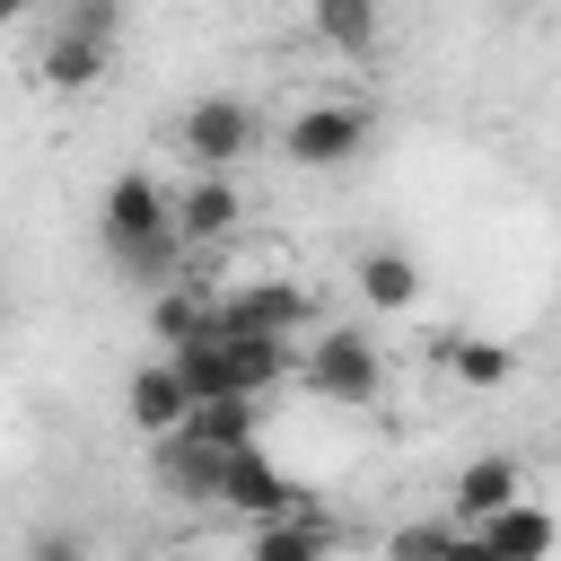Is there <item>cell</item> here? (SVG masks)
I'll use <instances>...</instances> for the list:
<instances>
[{"label":"cell","instance_id":"1","mask_svg":"<svg viewBox=\"0 0 561 561\" xmlns=\"http://www.w3.org/2000/svg\"><path fill=\"white\" fill-rule=\"evenodd\" d=\"M96 237H105V254L140 280V289H158V280H175V228H167V184L149 175V167H123L114 184H105V202H96Z\"/></svg>","mask_w":561,"mask_h":561},{"label":"cell","instance_id":"2","mask_svg":"<svg viewBox=\"0 0 561 561\" xmlns=\"http://www.w3.org/2000/svg\"><path fill=\"white\" fill-rule=\"evenodd\" d=\"M368 105H342V96H324V105H298L289 123H280V158L289 167H307V175H324V167H351L359 149H368Z\"/></svg>","mask_w":561,"mask_h":561},{"label":"cell","instance_id":"3","mask_svg":"<svg viewBox=\"0 0 561 561\" xmlns=\"http://www.w3.org/2000/svg\"><path fill=\"white\" fill-rule=\"evenodd\" d=\"M298 377H307L324 403H377V394H386V351L342 324V333H316V342L298 351Z\"/></svg>","mask_w":561,"mask_h":561},{"label":"cell","instance_id":"4","mask_svg":"<svg viewBox=\"0 0 561 561\" xmlns=\"http://www.w3.org/2000/svg\"><path fill=\"white\" fill-rule=\"evenodd\" d=\"M254 140H263V123H254V105H245V96H193V105H184V123H175V149H184L193 167H210V175H228Z\"/></svg>","mask_w":561,"mask_h":561},{"label":"cell","instance_id":"5","mask_svg":"<svg viewBox=\"0 0 561 561\" xmlns=\"http://www.w3.org/2000/svg\"><path fill=\"white\" fill-rule=\"evenodd\" d=\"M237 219H245L237 175L193 167V184H175V193H167V228H175V245H184V254H210L219 237H237Z\"/></svg>","mask_w":561,"mask_h":561},{"label":"cell","instance_id":"6","mask_svg":"<svg viewBox=\"0 0 561 561\" xmlns=\"http://www.w3.org/2000/svg\"><path fill=\"white\" fill-rule=\"evenodd\" d=\"M210 500H219V508H245V517H289V508H307V491H298L254 438L210 465Z\"/></svg>","mask_w":561,"mask_h":561},{"label":"cell","instance_id":"7","mask_svg":"<svg viewBox=\"0 0 561 561\" xmlns=\"http://www.w3.org/2000/svg\"><path fill=\"white\" fill-rule=\"evenodd\" d=\"M473 543H482L491 561H552V508H535V500L517 491V500H500V508L473 526Z\"/></svg>","mask_w":561,"mask_h":561},{"label":"cell","instance_id":"8","mask_svg":"<svg viewBox=\"0 0 561 561\" xmlns=\"http://www.w3.org/2000/svg\"><path fill=\"white\" fill-rule=\"evenodd\" d=\"M351 289H359V307H377V316H412V307H421V263H412L403 245H368V254L351 263Z\"/></svg>","mask_w":561,"mask_h":561},{"label":"cell","instance_id":"9","mask_svg":"<svg viewBox=\"0 0 561 561\" xmlns=\"http://www.w3.org/2000/svg\"><path fill=\"white\" fill-rule=\"evenodd\" d=\"M184 403H193V394H184V377L167 368V351H158V359H140V368H131V386H123V412H131V430H140V438H175Z\"/></svg>","mask_w":561,"mask_h":561},{"label":"cell","instance_id":"10","mask_svg":"<svg viewBox=\"0 0 561 561\" xmlns=\"http://www.w3.org/2000/svg\"><path fill=\"white\" fill-rule=\"evenodd\" d=\"M298 316H307V298L289 289V280H254V289H237V298H219V333H298Z\"/></svg>","mask_w":561,"mask_h":561},{"label":"cell","instance_id":"11","mask_svg":"<svg viewBox=\"0 0 561 561\" xmlns=\"http://www.w3.org/2000/svg\"><path fill=\"white\" fill-rule=\"evenodd\" d=\"M245 561H333V526L316 508H289V517H254V543Z\"/></svg>","mask_w":561,"mask_h":561},{"label":"cell","instance_id":"12","mask_svg":"<svg viewBox=\"0 0 561 561\" xmlns=\"http://www.w3.org/2000/svg\"><path fill=\"white\" fill-rule=\"evenodd\" d=\"M210 316H219L210 280H158V298H149V333H158V351H175V342L210 333Z\"/></svg>","mask_w":561,"mask_h":561},{"label":"cell","instance_id":"13","mask_svg":"<svg viewBox=\"0 0 561 561\" xmlns=\"http://www.w3.org/2000/svg\"><path fill=\"white\" fill-rule=\"evenodd\" d=\"M175 438H193V447H210V456L245 447V438H254V394H202V403H184Z\"/></svg>","mask_w":561,"mask_h":561},{"label":"cell","instance_id":"14","mask_svg":"<svg viewBox=\"0 0 561 561\" xmlns=\"http://www.w3.org/2000/svg\"><path fill=\"white\" fill-rule=\"evenodd\" d=\"M526 491V473H517V456H473L465 473H456V491H447V508H456V526H482L500 500H517Z\"/></svg>","mask_w":561,"mask_h":561},{"label":"cell","instance_id":"15","mask_svg":"<svg viewBox=\"0 0 561 561\" xmlns=\"http://www.w3.org/2000/svg\"><path fill=\"white\" fill-rule=\"evenodd\" d=\"M105 53H114V44H88V35H61V26H53V44L35 53V79L61 88V96H88V88L105 79Z\"/></svg>","mask_w":561,"mask_h":561},{"label":"cell","instance_id":"16","mask_svg":"<svg viewBox=\"0 0 561 561\" xmlns=\"http://www.w3.org/2000/svg\"><path fill=\"white\" fill-rule=\"evenodd\" d=\"M316 35L342 61H368L377 53V0H316Z\"/></svg>","mask_w":561,"mask_h":561},{"label":"cell","instance_id":"17","mask_svg":"<svg viewBox=\"0 0 561 561\" xmlns=\"http://www.w3.org/2000/svg\"><path fill=\"white\" fill-rule=\"evenodd\" d=\"M438 359H447L465 386H508V377H517V351H508V342H482V333H447Z\"/></svg>","mask_w":561,"mask_h":561},{"label":"cell","instance_id":"18","mask_svg":"<svg viewBox=\"0 0 561 561\" xmlns=\"http://www.w3.org/2000/svg\"><path fill=\"white\" fill-rule=\"evenodd\" d=\"M53 26H61V35H88V44H114V35H123V0H61Z\"/></svg>","mask_w":561,"mask_h":561},{"label":"cell","instance_id":"19","mask_svg":"<svg viewBox=\"0 0 561 561\" xmlns=\"http://www.w3.org/2000/svg\"><path fill=\"white\" fill-rule=\"evenodd\" d=\"M26 561H88V535L79 526H35L26 535Z\"/></svg>","mask_w":561,"mask_h":561},{"label":"cell","instance_id":"20","mask_svg":"<svg viewBox=\"0 0 561 561\" xmlns=\"http://www.w3.org/2000/svg\"><path fill=\"white\" fill-rule=\"evenodd\" d=\"M438 543H447V526H403L386 552H394V561H438Z\"/></svg>","mask_w":561,"mask_h":561},{"label":"cell","instance_id":"21","mask_svg":"<svg viewBox=\"0 0 561 561\" xmlns=\"http://www.w3.org/2000/svg\"><path fill=\"white\" fill-rule=\"evenodd\" d=\"M26 9H35V0H0V26H18V18H26Z\"/></svg>","mask_w":561,"mask_h":561}]
</instances>
